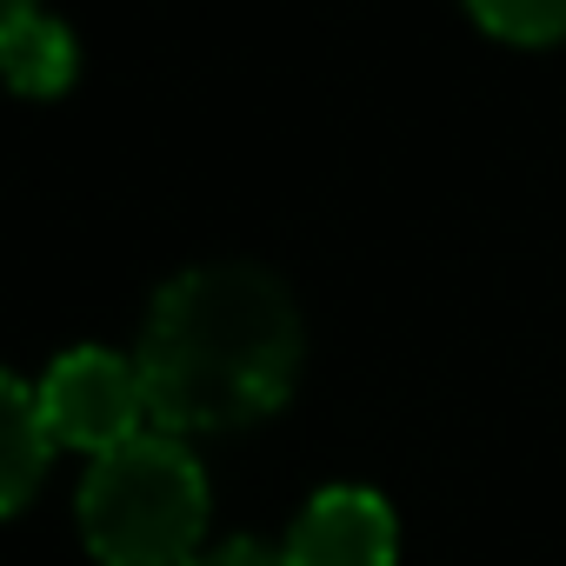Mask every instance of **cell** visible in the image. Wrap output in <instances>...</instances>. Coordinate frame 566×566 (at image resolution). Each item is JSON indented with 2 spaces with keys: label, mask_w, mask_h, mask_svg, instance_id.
<instances>
[{
  "label": "cell",
  "mask_w": 566,
  "mask_h": 566,
  "mask_svg": "<svg viewBox=\"0 0 566 566\" xmlns=\"http://www.w3.org/2000/svg\"><path fill=\"white\" fill-rule=\"evenodd\" d=\"M134 367L160 433H227L266 420L301 374V307L266 266H193L160 287Z\"/></svg>",
  "instance_id": "cell-1"
},
{
  "label": "cell",
  "mask_w": 566,
  "mask_h": 566,
  "mask_svg": "<svg viewBox=\"0 0 566 566\" xmlns=\"http://www.w3.org/2000/svg\"><path fill=\"white\" fill-rule=\"evenodd\" d=\"M81 533L101 566H187L207 533V473L174 433H134L87 467Z\"/></svg>",
  "instance_id": "cell-2"
},
{
  "label": "cell",
  "mask_w": 566,
  "mask_h": 566,
  "mask_svg": "<svg viewBox=\"0 0 566 566\" xmlns=\"http://www.w3.org/2000/svg\"><path fill=\"white\" fill-rule=\"evenodd\" d=\"M41 413H48V433L54 447H81V453H114L140 433L147 420V387H140V367L107 354V347H74L48 367L41 380Z\"/></svg>",
  "instance_id": "cell-3"
},
{
  "label": "cell",
  "mask_w": 566,
  "mask_h": 566,
  "mask_svg": "<svg viewBox=\"0 0 566 566\" xmlns=\"http://www.w3.org/2000/svg\"><path fill=\"white\" fill-rule=\"evenodd\" d=\"M400 526L394 506L367 486H327L287 533V566H394Z\"/></svg>",
  "instance_id": "cell-4"
},
{
  "label": "cell",
  "mask_w": 566,
  "mask_h": 566,
  "mask_svg": "<svg viewBox=\"0 0 566 566\" xmlns=\"http://www.w3.org/2000/svg\"><path fill=\"white\" fill-rule=\"evenodd\" d=\"M48 460H54V433H48L41 394L21 387L14 374H0V513H14L41 486Z\"/></svg>",
  "instance_id": "cell-5"
},
{
  "label": "cell",
  "mask_w": 566,
  "mask_h": 566,
  "mask_svg": "<svg viewBox=\"0 0 566 566\" xmlns=\"http://www.w3.org/2000/svg\"><path fill=\"white\" fill-rule=\"evenodd\" d=\"M0 74H8L14 94H61L74 81V34L48 14H34L28 28H14L8 41H0Z\"/></svg>",
  "instance_id": "cell-6"
},
{
  "label": "cell",
  "mask_w": 566,
  "mask_h": 566,
  "mask_svg": "<svg viewBox=\"0 0 566 566\" xmlns=\"http://www.w3.org/2000/svg\"><path fill=\"white\" fill-rule=\"evenodd\" d=\"M467 8L500 41H520V48L566 41V0H467Z\"/></svg>",
  "instance_id": "cell-7"
},
{
  "label": "cell",
  "mask_w": 566,
  "mask_h": 566,
  "mask_svg": "<svg viewBox=\"0 0 566 566\" xmlns=\"http://www.w3.org/2000/svg\"><path fill=\"white\" fill-rule=\"evenodd\" d=\"M187 566H287V553H266V546H253V539H227V546H213V553H193Z\"/></svg>",
  "instance_id": "cell-8"
},
{
  "label": "cell",
  "mask_w": 566,
  "mask_h": 566,
  "mask_svg": "<svg viewBox=\"0 0 566 566\" xmlns=\"http://www.w3.org/2000/svg\"><path fill=\"white\" fill-rule=\"evenodd\" d=\"M41 14V0H0V41H8L14 28H28Z\"/></svg>",
  "instance_id": "cell-9"
}]
</instances>
